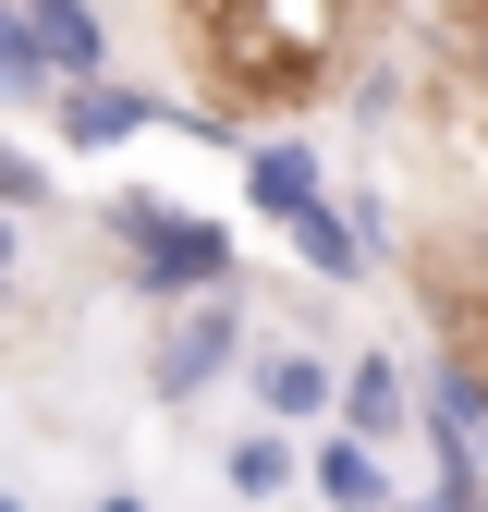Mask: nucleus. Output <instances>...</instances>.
I'll list each match as a JSON object with an SVG mask.
<instances>
[{"label":"nucleus","instance_id":"f257e3e1","mask_svg":"<svg viewBox=\"0 0 488 512\" xmlns=\"http://www.w3.org/2000/svg\"><path fill=\"white\" fill-rule=\"evenodd\" d=\"M110 232H122V256H135V281H147V293H171V305H196V293H220V281H232V232H220V220H196V208H171V196H122V208H110Z\"/></svg>","mask_w":488,"mask_h":512},{"label":"nucleus","instance_id":"f03ea898","mask_svg":"<svg viewBox=\"0 0 488 512\" xmlns=\"http://www.w3.org/2000/svg\"><path fill=\"white\" fill-rule=\"evenodd\" d=\"M232 354H244V305L196 293V305H183L171 330H159V366H147V378H159V403H196V391H208V378H220Z\"/></svg>","mask_w":488,"mask_h":512},{"label":"nucleus","instance_id":"7ed1b4c3","mask_svg":"<svg viewBox=\"0 0 488 512\" xmlns=\"http://www.w3.org/2000/svg\"><path fill=\"white\" fill-rule=\"evenodd\" d=\"M13 13H25V37H37V61H49V86L110 74V25H98V0H13Z\"/></svg>","mask_w":488,"mask_h":512},{"label":"nucleus","instance_id":"20e7f679","mask_svg":"<svg viewBox=\"0 0 488 512\" xmlns=\"http://www.w3.org/2000/svg\"><path fill=\"white\" fill-rule=\"evenodd\" d=\"M49 98H61V135H74V147H122L135 122H159V98H147V86H110V74L49 86Z\"/></svg>","mask_w":488,"mask_h":512},{"label":"nucleus","instance_id":"39448f33","mask_svg":"<svg viewBox=\"0 0 488 512\" xmlns=\"http://www.w3.org/2000/svg\"><path fill=\"white\" fill-rule=\"evenodd\" d=\"M305 476H318V500H330V512H391V476H379V452H366L354 427H342V439H330V452L305 464Z\"/></svg>","mask_w":488,"mask_h":512},{"label":"nucleus","instance_id":"423d86ee","mask_svg":"<svg viewBox=\"0 0 488 512\" xmlns=\"http://www.w3.org/2000/svg\"><path fill=\"white\" fill-rule=\"evenodd\" d=\"M342 427L366 439V452H379L391 427H415V415H403V366H391V354H366V366L342 378Z\"/></svg>","mask_w":488,"mask_h":512},{"label":"nucleus","instance_id":"0eeeda50","mask_svg":"<svg viewBox=\"0 0 488 512\" xmlns=\"http://www.w3.org/2000/svg\"><path fill=\"white\" fill-rule=\"evenodd\" d=\"M244 196H257L269 220H305V208H318V159H305V147H257V159H244Z\"/></svg>","mask_w":488,"mask_h":512},{"label":"nucleus","instance_id":"6e6552de","mask_svg":"<svg viewBox=\"0 0 488 512\" xmlns=\"http://www.w3.org/2000/svg\"><path fill=\"white\" fill-rule=\"evenodd\" d=\"M293 244H305V269H330V281H354V269H366V232H354V220H342L330 196L293 220Z\"/></svg>","mask_w":488,"mask_h":512},{"label":"nucleus","instance_id":"1a4fd4ad","mask_svg":"<svg viewBox=\"0 0 488 512\" xmlns=\"http://www.w3.org/2000/svg\"><path fill=\"white\" fill-rule=\"evenodd\" d=\"M257 403H269V415H330V366L269 354V366H257Z\"/></svg>","mask_w":488,"mask_h":512},{"label":"nucleus","instance_id":"9d476101","mask_svg":"<svg viewBox=\"0 0 488 512\" xmlns=\"http://www.w3.org/2000/svg\"><path fill=\"white\" fill-rule=\"evenodd\" d=\"M49 86V61H37V37H25V13L0 0V98H37Z\"/></svg>","mask_w":488,"mask_h":512},{"label":"nucleus","instance_id":"9b49d317","mask_svg":"<svg viewBox=\"0 0 488 512\" xmlns=\"http://www.w3.org/2000/svg\"><path fill=\"white\" fill-rule=\"evenodd\" d=\"M232 488L244 500H281L293 488V452H281V439H232Z\"/></svg>","mask_w":488,"mask_h":512},{"label":"nucleus","instance_id":"f8f14e48","mask_svg":"<svg viewBox=\"0 0 488 512\" xmlns=\"http://www.w3.org/2000/svg\"><path fill=\"white\" fill-rule=\"evenodd\" d=\"M37 196H49V171H37L25 147H0V208H37Z\"/></svg>","mask_w":488,"mask_h":512},{"label":"nucleus","instance_id":"ddd939ff","mask_svg":"<svg viewBox=\"0 0 488 512\" xmlns=\"http://www.w3.org/2000/svg\"><path fill=\"white\" fill-rule=\"evenodd\" d=\"M464 61H476V74H488V0H476V13H464Z\"/></svg>","mask_w":488,"mask_h":512},{"label":"nucleus","instance_id":"4468645a","mask_svg":"<svg viewBox=\"0 0 488 512\" xmlns=\"http://www.w3.org/2000/svg\"><path fill=\"white\" fill-rule=\"evenodd\" d=\"M391 512H464V500H391Z\"/></svg>","mask_w":488,"mask_h":512},{"label":"nucleus","instance_id":"2eb2a0df","mask_svg":"<svg viewBox=\"0 0 488 512\" xmlns=\"http://www.w3.org/2000/svg\"><path fill=\"white\" fill-rule=\"evenodd\" d=\"M98 512H147V500H135V488H122V500H98Z\"/></svg>","mask_w":488,"mask_h":512},{"label":"nucleus","instance_id":"dca6fc26","mask_svg":"<svg viewBox=\"0 0 488 512\" xmlns=\"http://www.w3.org/2000/svg\"><path fill=\"white\" fill-rule=\"evenodd\" d=\"M0 269H13V220H0Z\"/></svg>","mask_w":488,"mask_h":512},{"label":"nucleus","instance_id":"f3484780","mask_svg":"<svg viewBox=\"0 0 488 512\" xmlns=\"http://www.w3.org/2000/svg\"><path fill=\"white\" fill-rule=\"evenodd\" d=\"M0 512H25V500H0Z\"/></svg>","mask_w":488,"mask_h":512},{"label":"nucleus","instance_id":"a211bd4d","mask_svg":"<svg viewBox=\"0 0 488 512\" xmlns=\"http://www.w3.org/2000/svg\"><path fill=\"white\" fill-rule=\"evenodd\" d=\"M476 464H488V439H476Z\"/></svg>","mask_w":488,"mask_h":512}]
</instances>
